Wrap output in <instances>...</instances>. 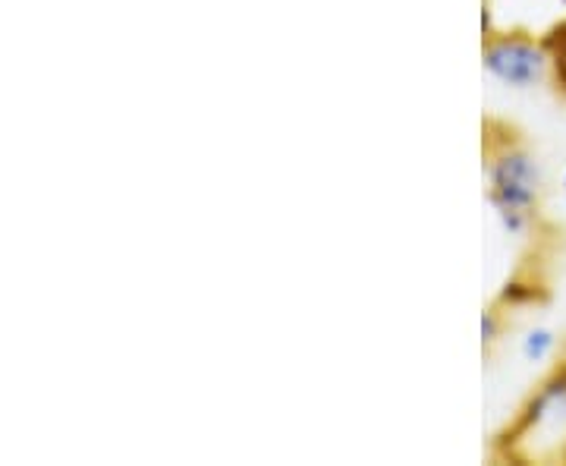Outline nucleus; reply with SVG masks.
I'll use <instances>...</instances> for the list:
<instances>
[{"label":"nucleus","mask_w":566,"mask_h":466,"mask_svg":"<svg viewBox=\"0 0 566 466\" xmlns=\"http://www.w3.org/2000/svg\"><path fill=\"white\" fill-rule=\"evenodd\" d=\"M485 155L488 205L510 237H528L538 224L545 174L542 164L523 143V136L501 121H485L482 136Z\"/></svg>","instance_id":"nucleus-1"},{"label":"nucleus","mask_w":566,"mask_h":466,"mask_svg":"<svg viewBox=\"0 0 566 466\" xmlns=\"http://www.w3.org/2000/svg\"><path fill=\"white\" fill-rule=\"evenodd\" d=\"M494 457L516 464L566 460V360L554 365L494 442Z\"/></svg>","instance_id":"nucleus-2"},{"label":"nucleus","mask_w":566,"mask_h":466,"mask_svg":"<svg viewBox=\"0 0 566 466\" xmlns=\"http://www.w3.org/2000/svg\"><path fill=\"white\" fill-rule=\"evenodd\" d=\"M482 66L491 80L516 92L551 82L545 39L528 29H497L482 39Z\"/></svg>","instance_id":"nucleus-3"},{"label":"nucleus","mask_w":566,"mask_h":466,"mask_svg":"<svg viewBox=\"0 0 566 466\" xmlns=\"http://www.w3.org/2000/svg\"><path fill=\"white\" fill-rule=\"evenodd\" d=\"M547 300V287L542 278H535V275H513L504 287H501V293H497V300L494 303L501 306V309H526V306H538Z\"/></svg>","instance_id":"nucleus-4"},{"label":"nucleus","mask_w":566,"mask_h":466,"mask_svg":"<svg viewBox=\"0 0 566 466\" xmlns=\"http://www.w3.org/2000/svg\"><path fill=\"white\" fill-rule=\"evenodd\" d=\"M542 39H545L547 58H551V85L566 102V17L554 22Z\"/></svg>","instance_id":"nucleus-5"},{"label":"nucleus","mask_w":566,"mask_h":466,"mask_svg":"<svg viewBox=\"0 0 566 466\" xmlns=\"http://www.w3.org/2000/svg\"><path fill=\"white\" fill-rule=\"evenodd\" d=\"M520 353H523V360L526 363H547L554 353H557V334L547 328V324H535V328H528L526 338H523V344H520Z\"/></svg>","instance_id":"nucleus-6"},{"label":"nucleus","mask_w":566,"mask_h":466,"mask_svg":"<svg viewBox=\"0 0 566 466\" xmlns=\"http://www.w3.org/2000/svg\"><path fill=\"white\" fill-rule=\"evenodd\" d=\"M501 334H504V309L494 303L482 312V346L491 350V346L501 341Z\"/></svg>","instance_id":"nucleus-7"},{"label":"nucleus","mask_w":566,"mask_h":466,"mask_svg":"<svg viewBox=\"0 0 566 466\" xmlns=\"http://www.w3.org/2000/svg\"><path fill=\"white\" fill-rule=\"evenodd\" d=\"M491 32H497V25H494V13H491V3L482 7V39H488Z\"/></svg>","instance_id":"nucleus-8"},{"label":"nucleus","mask_w":566,"mask_h":466,"mask_svg":"<svg viewBox=\"0 0 566 466\" xmlns=\"http://www.w3.org/2000/svg\"><path fill=\"white\" fill-rule=\"evenodd\" d=\"M560 186H564V199H566V174H564V180H560Z\"/></svg>","instance_id":"nucleus-9"},{"label":"nucleus","mask_w":566,"mask_h":466,"mask_svg":"<svg viewBox=\"0 0 566 466\" xmlns=\"http://www.w3.org/2000/svg\"><path fill=\"white\" fill-rule=\"evenodd\" d=\"M564 3H566V0H564Z\"/></svg>","instance_id":"nucleus-10"}]
</instances>
